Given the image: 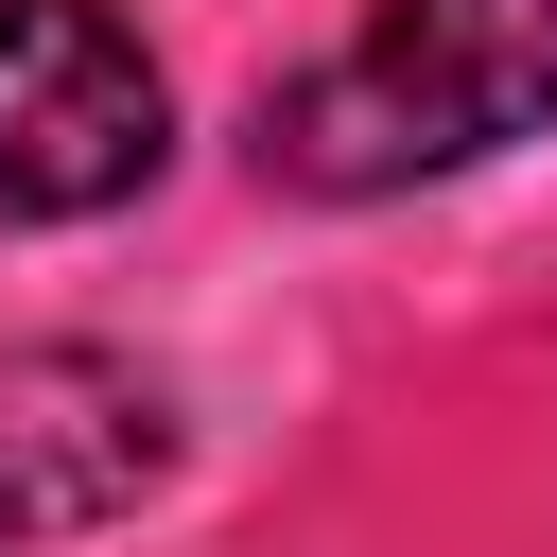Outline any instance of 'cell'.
<instances>
[{
    "instance_id": "3957f363",
    "label": "cell",
    "mask_w": 557,
    "mask_h": 557,
    "mask_svg": "<svg viewBox=\"0 0 557 557\" xmlns=\"http://www.w3.org/2000/svg\"><path fill=\"white\" fill-rule=\"evenodd\" d=\"M174 470V400L104 348H0V557L122 522Z\"/></svg>"
},
{
    "instance_id": "7a4b0ae2",
    "label": "cell",
    "mask_w": 557,
    "mask_h": 557,
    "mask_svg": "<svg viewBox=\"0 0 557 557\" xmlns=\"http://www.w3.org/2000/svg\"><path fill=\"white\" fill-rule=\"evenodd\" d=\"M174 87L122 0H0V226H87L157 191Z\"/></svg>"
},
{
    "instance_id": "6da1fadb",
    "label": "cell",
    "mask_w": 557,
    "mask_h": 557,
    "mask_svg": "<svg viewBox=\"0 0 557 557\" xmlns=\"http://www.w3.org/2000/svg\"><path fill=\"white\" fill-rule=\"evenodd\" d=\"M557 122V0H366L296 87H261V174L366 209L418 174H470Z\"/></svg>"
}]
</instances>
